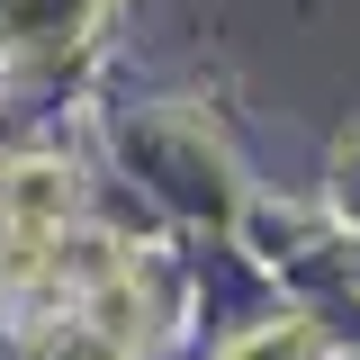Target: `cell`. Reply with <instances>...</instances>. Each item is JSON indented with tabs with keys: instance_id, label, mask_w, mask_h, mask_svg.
Segmentation results:
<instances>
[{
	"instance_id": "obj_1",
	"label": "cell",
	"mask_w": 360,
	"mask_h": 360,
	"mask_svg": "<svg viewBox=\"0 0 360 360\" xmlns=\"http://www.w3.org/2000/svg\"><path fill=\"white\" fill-rule=\"evenodd\" d=\"M63 360H127L117 342H63Z\"/></svg>"
}]
</instances>
